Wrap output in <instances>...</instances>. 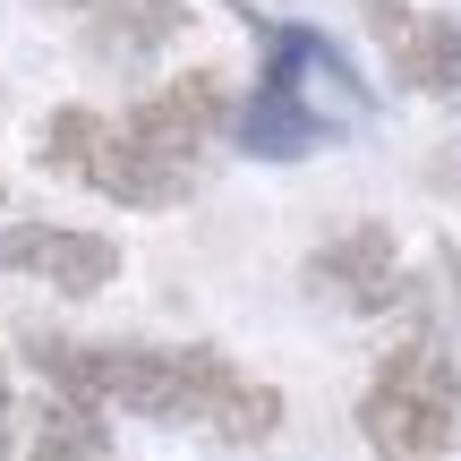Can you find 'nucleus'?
<instances>
[{
    "label": "nucleus",
    "mask_w": 461,
    "mask_h": 461,
    "mask_svg": "<svg viewBox=\"0 0 461 461\" xmlns=\"http://www.w3.org/2000/svg\"><path fill=\"white\" fill-rule=\"evenodd\" d=\"M359 436L376 461H445L461 445V367L436 342H402L359 402Z\"/></svg>",
    "instance_id": "1"
},
{
    "label": "nucleus",
    "mask_w": 461,
    "mask_h": 461,
    "mask_svg": "<svg viewBox=\"0 0 461 461\" xmlns=\"http://www.w3.org/2000/svg\"><path fill=\"white\" fill-rule=\"evenodd\" d=\"M43 154L51 171H68V180L103 188L112 205H146V214H163V205H180L188 188H197V171L188 163H163V154H146L129 129H112L103 112H86V103H68V112L43 120Z\"/></svg>",
    "instance_id": "2"
},
{
    "label": "nucleus",
    "mask_w": 461,
    "mask_h": 461,
    "mask_svg": "<svg viewBox=\"0 0 461 461\" xmlns=\"http://www.w3.org/2000/svg\"><path fill=\"white\" fill-rule=\"evenodd\" d=\"M120 129L137 137L146 154H163V163H188L197 171V146L214 129H230V86L214 77V68H188V77H171L163 95H146Z\"/></svg>",
    "instance_id": "3"
},
{
    "label": "nucleus",
    "mask_w": 461,
    "mask_h": 461,
    "mask_svg": "<svg viewBox=\"0 0 461 461\" xmlns=\"http://www.w3.org/2000/svg\"><path fill=\"white\" fill-rule=\"evenodd\" d=\"M0 265L26 282H51V291L68 299H95L103 282L120 274V248L103 240V230H60V222H17L0 230Z\"/></svg>",
    "instance_id": "4"
},
{
    "label": "nucleus",
    "mask_w": 461,
    "mask_h": 461,
    "mask_svg": "<svg viewBox=\"0 0 461 461\" xmlns=\"http://www.w3.org/2000/svg\"><path fill=\"white\" fill-rule=\"evenodd\" d=\"M367 17H376L384 51H393L402 86H419V95H436V103H461V17L411 9V0H376Z\"/></svg>",
    "instance_id": "5"
},
{
    "label": "nucleus",
    "mask_w": 461,
    "mask_h": 461,
    "mask_svg": "<svg viewBox=\"0 0 461 461\" xmlns=\"http://www.w3.org/2000/svg\"><path fill=\"white\" fill-rule=\"evenodd\" d=\"M308 282L325 299H342V308H393L402 299V257H393V230L384 222H359V230H342V240H325L316 248V265H308Z\"/></svg>",
    "instance_id": "6"
},
{
    "label": "nucleus",
    "mask_w": 461,
    "mask_h": 461,
    "mask_svg": "<svg viewBox=\"0 0 461 461\" xmlns=\"http://www.w3.org/2000/svg\"><path fill=\"white\" fill-rule=\"evenodd\" d=\"M325 129H333V120L316 112L299 86H282V77H265L257 95L230 112V137H240L248 154H274V163H299V154H316V146H325Z\"/></svg>",
    "instance_id": "7"
},
{
    "label": "nucleus",
    "mask_w": 461,
    "mask_h": 461,
    "mask_svg": "<svg viewBox=\"0 0 461 461\" xmlns=\"http://www.w3.org/2000/svg\"><path fill=\"white\" fill-rule=\"evenodd\" d=\"M180 26H188L180 0H95V9H86L95 60H146V51H163Z\"/></svg>",
    "instance_id": "8"
},
{
    "label": "nucleus",
    "mask_w": 461,
    "mask_h": 461,
    "mask_svg": "<svg viewBox=\"0 0 461 461\" xmlns=\"http://www.w3.org/2000/svg\"><path fill=\"white\" fill-rule=\"evenodd\" d=\"M26 461H112L103 411H95V402L51 393V402H43V428H34V445H26Z\"/></svg>",
    "instance_id": "9"
},
{
    "label": "nucleus",
    "mask_w": 461,
    "mask_h": 461,
    "mask_svg": "<svg viewBox=\"0 0 461 461\" xmlns=\"http://www.w3.org/2000/svg\"><path fill=\"white\" fill-rule=\"evenodd\" d=\"M0 436H9V376H0Z\"/></svg>",
    "instance_id": "10"
},
{
    "label": "nucleus",
    "mask_w": 461,
    "mask_h": 461,
    "mask_svg": "<svg viewBox=\"0 0 461 461\" xmlns=\"http://www.w3.org/2000/svg\"><path fill=\"white\" fill-rule=\"evenodd\" d=\"M43 9H77V17H86V9H95V0H43Z\"/></svg>",
    "instance_id": "11"
}]
</instances>
